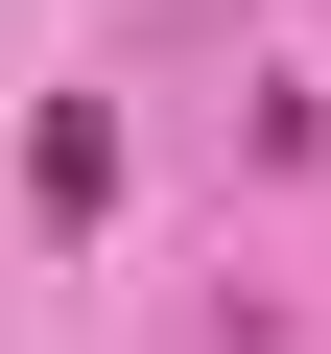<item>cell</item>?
<instances>
[{
	"mask_svg": "<svg viewBox=\"0 0 331 354\" xmlns=\"http://www.w3.org/2000/svg\"><path fill=\"white\" fill-rule=\"evenodd\" d=\"M24 213H48V236H95V213H118V118H95V95H48V118H24Z\"/></svg>",
	"mask_w": 331,
	"mask_h": 354,
	"instance_id": "obj_1",
	"label": "cell"
}]
</instances>
